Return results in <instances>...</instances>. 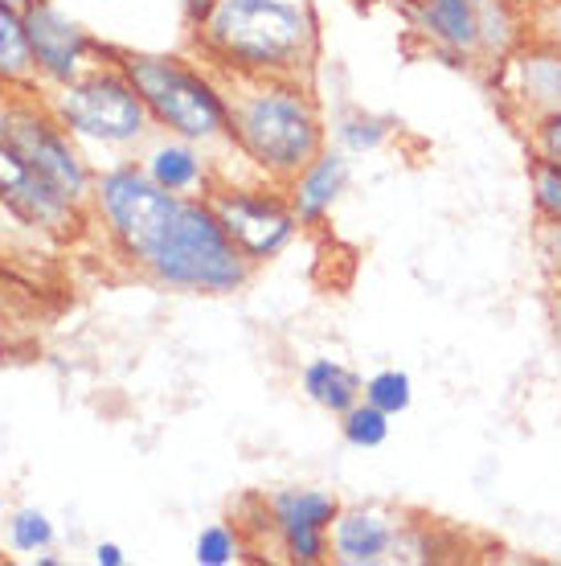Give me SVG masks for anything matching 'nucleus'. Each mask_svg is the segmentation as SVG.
I'll return each mask as SVG.
<instances>
[{
	"label": "nucleus",
	"instance_id": "obj_23",
	"mask_svg": "<svg viewBox=\"0 0 561 566\" xmlns=\"http://www.w3.org/2000/svg\"><path fill=\"white\" fill-rule=\"evenodd\" d=\"M533 193H537V210L561 222V169L558 165L533 160Z\"/></svg>",
	"mask_w": 561,
	"mask_h": 566
},
{
	"label": "nucleus",
	"instance_id": "obj_28",
	"mask_svg": "<svg viewBox=\"0 0 561 566\" xmlns=\"http://www.w3.org/2000/svg\"><path fill=\"white\" fill-rule=\"evenodd\" d=\"M33 558H38L42 566H57V563H62V558H54V554H33Z\"/></svg>",
	"mask_w": 561,
	"mask_h": 566
},
{
	"label": "nucleus",
	"instance_id": "obj_22",
	"mask_svg": "<svg viewBox=\"0 0 561 566\" xmlns=\"http://www.w3.org/2000/svg\"><path fill=\"white\" fill-rule=\"evenodd\" d=\"M525 38L561 45V0H529V9H525Z\"/></svg>",
	"mask_w": 561,
	"mask_h": 566
},
{
	"label": "nucleus",
	"instance_id": "obj_6",
	"mask_svg": "<svg viewBox=\"0 0 561 566\" xmlns=\"http://www.w3.org/2000/svg\"><path fill=\"white\" fill-rule=\"evenodd\" d=\"M0 144L13 148L29 169L50 177L66 198L91 210L95 172L74 148V136L57 124L42 99H0Z\"/></svg>",
	"mask_w": 561,
	"mask_h": 566
},
{
	"label": "nucleus",
	"instance_id": "obj_20",
	"mask_svg": "<svg viewBox=\"0 0 561 566\" xmlns=\"http://www.w3.org/2000/svg\"><path fill=\"white\" fill-rule=\"evenodd\" d=\"M9 542H13V551H21V554L50 551V542H54V522H50L42 510H17L13 522H9Z\"/></svg>",
	"mask_w": 561,
	"mask_h": 566
},
{
	"label": "nucleus",
	"instance_id": "obj_7",
	"mask_svg": "<svg viewBox=\"0 0 561 566\" xmlns=\"http://www.w3.org/2000/svg\"><path fill=\"white\" fill-rule=\"evenodd\" d=\"M279 189L283 185L263 177L254 185L213 181L210 193H205L213 213L222 218L225 234L234 239V247L251 259L254 268L267 263V259H279L299 234V218H295L287 193H279Z\"/></svg>",
	"mask_w": 561,
	"mask_h": 566
},
{
	"label": "nucleus",
	"instance_id": "obj_16",
	"mask_svg": "<svg viewBox=\"0 0 561 566\" xmlns=\"http://www.w3.org/2000/svg\"><path fill=\"white\" fill-rule=\"evenodd\" d=\"M299 386L328 415L352 411L361 402V395H366V382L349 366H340L337 357H311L308 366H304V374H299Z\"/></svg>",
	"mask_w": 561,
	"mask_h": 566
},
{
	"label": "nucleus",
	"instance_id": "obj_24",
	"mask_svg": "<svg viewBox=\"0 0 561 566\" xmlns=\"http://www.w3.org/2000/svg\"><path fill=\"white\" fill-rule=\"evenodd\" d=\"M525 132H529V148H533L537 160H549L561 169V115H546Z\"/></svg>",
	"mask_w": 561,
	"mask_h": 566
},
{
	"label": "nucleus",
	"instance_id": "obj_21",
	"mask_svg": "<svg viewBox=\"0 0 561 566\" xmlns=\"http://www.w3.org/2000/svg\"><path fill=\"white\" fill-rule=\"evenodd\" d=\"M239 554H242V538H239V530H230V525L213 522L197 534L193 558L201 566H230Z\"/></svg>",
	"mask_w": 561,
	"mask_h": 566
},
{
	"label": "nucleus",
	"instance_id": "obj_2",
	"mask_svg": "<svg viewBox=\"0 0 561 566\" xmlns=\"http://www.w3.org/2000/svg\"><path fill=\"white\" fill-rule=\"evenodd\" d=\"M218 74L230 103L234 153L251 160L258 177L275 185L295 181L328 148L324 115L311 99L308 78H251Z\"/></svg>",
	"mask_w": 561,
	"mask_h": 566
},
{
	"label": "nucleus",
	"instance_id": "obj_25",
	"mask_svg": "<svg viewBox=\"0 0 561 566\" xmlns=\"http://www.w3.org/2000/svg\"><path fill=\"white\" fill-rule=\"evenodd\" d=\"M537 247H541V259L549 263V271L561 280V222L558 218H546V222H541V239H537Z\"/></svg>",
	"mask_w": 561,
	"mask_h": 566
},
{
	"label": "nucleus",
	"instance_id": "obj_18",
	"mask_svg": "<svg viewBox=\"0 0 561 566\" xmlns=\"http://www.w3.org/2000/svg\"><path fill=\"white\" fill-rule=\"evenodd\" d=\"M340 431H345V439L357 452H373V448H381L390 439V415L361 398L352 411L340 415Z\"/></svg>",
	"mask_w": 561,
	"mask_h": 566
},
{
	"label": "nucleus",
	"instance_id": "obj_14",
	"mask_svg": "<svg viewBox=\"0 0 561 566\" xmlns=\"http://www.w3.org/2000/svg\"><path fill=\"white\" fill-rule=\"evenodd\" d=\"M210 160L213 156L201 148V144H189L181 136H165L156 140L148 153H144V172L152 177L160 189L169 193H193V198H205L210 193Z\"/></svg>",
	"mask_w": 561,
	"mask_h": 566
},
{
	"label": "nucleus",
	"instance_id": "obj_26",
	"mask_svg": "<svg viewBox=\"0 0 561 566\" xmlns=\"http://www.w3.org/2000/svg\"><path fill=\"white\" fill-rule=\"evenodd\" d=\"M95 563L98 566H124L127 554H124V546H115V542H98V546H95Z\"/></svg>",
	"mask_w": 561,
	"mask_h": 566
},
{
	"label": "nucleus",
	"instance_id": "obj_29",
	"mask_svg": "<svg viewBox=\"0 0 561 566\" xmlns=\"http://www.w3.org/2000/svg\"><path fill=\"white\" fill-rule=\"evenodd\" d=\"M4 4H13V9H21V13H25V9L33 4V0H4Z\"/></svg>",
	"mask_w": 561,
	"mask_h": 566
},
{
	"label": "nucleus",
	"instance_id": "obj_11",
	"mask_svg": "<svg viewBox=\"0 0 561 566\" xmlns=\"http://www.w3.org/2000/svg\"><path fill=\"white\" fill-rule=\"evenodd\" d=\"M0 206L21 218L25 227L45 230L54 239H71L78 234L86 218V206H78L74 198H66L50 177H42L38 169H29L25 160L0 144Z\"/></svg>",
	"mask_w": 561,
	"mask_h": 566
},
{
	"label": "nucleus",
	"instance_id": "obj_27",
	"mask_svg": "<svg viewBox=\"0 0 561 566\" xmlns=\"http://www.w3.org/2000/svg\"><path fill=\"white\" fill-rule=\"evenodd\" d=\"M181 4H184V17H189V25H197V21H201V17L213 9V0H181Z\"/></svg>",
	"mask_w": 561,
	"mask_h": 566
},
{
	"label": "nucleus",
	"instance_id": "obj_4",
	"mask_svg": "<svg viewBox=\"0 0 561 566\" xmlns=\"http://www.w3.org/2000/svg\"><path fill=\"white\" fill-rule=\"evenodd\" d=\"M107 57L136 86V95L160 132L201 144L205 153L234 148L230 103L213 71L193 66L177 54H148V50H124V45H107Z\"/></svg>",
	"mask_w": 561,
	"mask_h": 566
},
{
	"label": "nucleus",
	"instance_id": "obj_19",
	"mask_svg": "<svg viewBox=\"0 0 561 566\" xmlns=\"http://www.w3.org/2000/svg\"><path fill=\"white\" fill-rule=\"evenodd\" d=\"M366 402H373L378 411H385L393 419V415H402L410 407V398H414V382H410L406 369H378L373 378H366Z\"/></svg>",
	"mask_w": 561,
	"mask_h": 566
},
{
	"label": "nucleus",
	"instance_id": "obj_1",
	"mask_svg": "<svg viewBox=\"0 0 561 566\" xmlns=\"http://www.w3.org/2000/svg\"><path fill=\"white\" fill-rule=\"evenodd\" d=\"M91 206L119 255L160 287L230 296L251 280L254 263L225 234L210 198L160 189L140 160L95 172Z\"/></svg>",
	"mask_w": 561,
	"mask_h": 566
},
{
	"label": "nucleus",
	"instance_id": "obj_9",
	"mask_svg": "<svg viewBox=\"0 0 561 566\" xmlns=\"http://www.w3.org/2000/svg\"><path fill=\"white\" fill-rule=\"evenodd\" d=\"M328 551L340 566L422 563L431 558V542L419 525L398 522L381 510H340L328 530Z\"/></svg>",
	"mask_w": 561,
	"mask_h": 566
},
{
	"label": "nucleus",
	"instance_id": "obj_13",
	"mask_svg": "<svg viewBox=\"0 0 561 566\" xmlns=\"http://www.w3.org/2000/svg\"><path fill=\"white\" fill-rule=\"evenodd\" d=\"M349 153H332V148H324L316 160H311L308 169L299 172L295 181H287V201H292L295 218H299V227H316L324 222L332 206L340 201V193L349 189Z\"/></svg>",
	"mask_w": 561,
	"mask_h": 566
},
{
	"label": "nucleus",
	"instance_id": "obj_15",
	"mask_svg": "<svg viewBox=\"0 0 561 566\" xmlns=\"http://www.w3.org/2000/svg\"><path fill=\"white\" fill-rule=\"evenodd\" d=\"M0 86L21 95H42V74L29 50L25 13L0 0Z\"/></svg>",
	"mask_w": 561,
	"mask_h": 566
},
{
	"label": "nucleus",
	"instance_id": "obj_3",
	"mask_svg": "<svg viewBox=\"0 0 561 566\" xmlns=\"http://www.w3.org/2000/svg\"><path fill=\"white\" fill-rule=\"evenodd\" d=\"M193 29L210 71L222 74L311 78L320 57L316 17L292 0H213Z\"/></svg>",
	"mask_w": 561,
	"mask_h": 566
},
{
	"label": "nucleus",
	"instance_id": "obj_10",
	"mask_svg": "<svg viewBox=\"0 0 561 566\" xmlns=\"http://www.w3.org/2000/svg\"><path fill=\"white\" fill-rule=\"evenodd\" d=\"M25 33L33 62H38V74H42V91L45 86L74 83L78 74H86L95 62L107 57V45L95 42L78 21H71L50 0H33L25 9Z\"/></svg>",
	"mask_w": 561,
	"mask_h": 566
},
{
	"label": "nucleus",
	"instance_id": "obj_17",
	"mask_svg": "<svg viewBox=\"0 0 561 566\" xmlns=\"http://www.w3.org/2000/svg\"><path fill=\"white\" fill-rule=\"evenodd\" d=\"M390 119H381V115H369V112H349L340 115L337 124H332V136H337L340 153L349 156H361V153H378L381 144L390 140Z\"/></svg>",
	"mask_w": 561,
	"mask_h": 566
},
{
	"label": "nucleus",
	"instance_id": "obj_30",
	"mask_svg": "<svg viewBox=\"0 0 561 566\" xmlns=\"http://www.w3.org/2000/svg\"><path fill=\"white\" fill-rule=\"evenodd\" d=\"M0 510H4V501H0Z\"/></svg>",
	"mask_w": 561,
	"mask_h": 566
},
{
	"label": "nucleus",
	"instance_id": "obj_5",
	"mask_svg": "<svg viewBox=\"0 0 561 566\" xmlns=\"http://www.w3.org/2000/svg\"><path fill=\"white\" fill-rule=\"evenodd\" d=\"M42 95L57 124L71 132L74 140L95 144V148L127 153V148H140L156 128L144 99L136 95V86L127 83V74L112 57L95 62L74 83L50 86Z\"/></svg>",
	"mask_w": 561,
	"mask_h": 566
},
{
	"label": "nucleus",
	"instance_id": "obj_12",
	"mask_svg": "<svg viewBox=\"0 0 561 566\" xmlns=\"http://www.w3.org/2000/svg\"><path fill=\"white\" fill-rule=\"evenodd\" d=\"M263 510H267L271 530H275V538L292 563L316 566L332 558L328 530L340 513L337 496L320 493V489H279L263 501Z\"/></svg>",
	"mask_w": 561,
	"mask_h": 566
},
{
	"label": "nucleus",
	"instance_id": "obj_8",
	"mask_svg": "<svg viewBox=\"0 0 561 566\" xmlns=\"http://www.w3.org/2000/svg\"><path fill=\"white\" fill-rule=\"evenodd\" d=\"M491 83L512 119L533 128L546 115H561V45L525 38L491 66Z\"/></svg>",
	"mask_w": 561,
	"mask_h": 566
}]
</instances>
